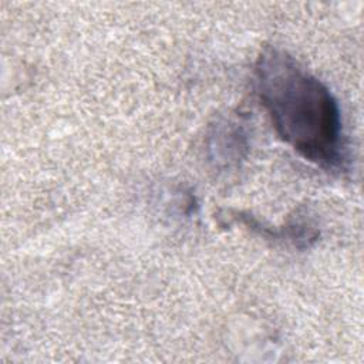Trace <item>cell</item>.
I'll return each mask as SVG.
<instances>
[{
  "label": "cell",
  "mask_w": 364,
  "mask_h": 364,
  "mask_svg": "<svg viewBox=\"0 0 364 364\" xmlns=\"http://www.w3.org/2000/svg\"><path fill=\"white\" fill-rule=\"evenodd\" d=\"M255 90L287 145L326 171L346 169L338 102L320 80L286 51L266 47L255 65Z\"/></svg>",
  "instance_id": "1"
}]
</instances>
